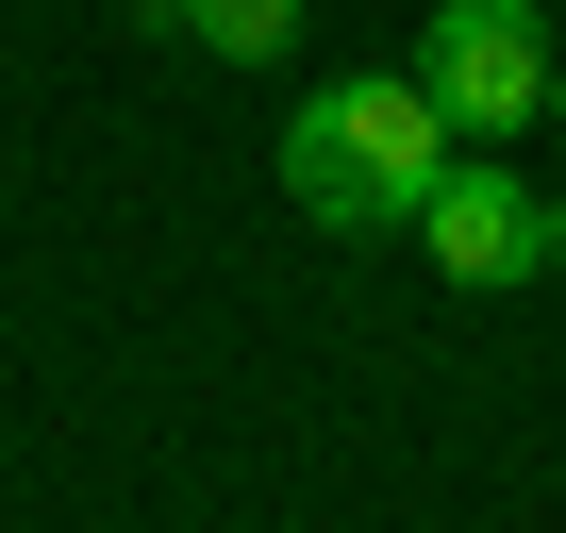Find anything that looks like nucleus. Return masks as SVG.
<instances>
[{"label":"nucleus","instance_id":"423d86ee","mask_svg":"<svg viewBox=\"0 0 566 533\" xmlns=\"http://www.w3.org/2000/svg\"><path fill=\"white\" fill-rule=\"evenodd\" d=\"M549 117H566V67H549Z\"/></svg>","mask_w":566,"mask_h":533},{"label":"nucleus","instance_id":"20e7f679","mask_svg":"<svg viewBox=\"0 0 566 533\" xmlns=\"http://www.w3.org/2000/svg\"><path fill=\"white\" fill-rule=\"evenodd\" d=\"M301 18H317V0H167V34L217 51V67H283V51H301Z\"/></svg>","mask_w":566,"mask_h":533},{"label":"nucleus","instance_id":"f03ea898","mask_svg":"<svg viewBox=\"0 0 566 533\" xmlns=\"http://www.w3.org/2000/svg\"><path fill=\"white\" fill-rule=\"evenodd\" d=\"M549 18H533V0H433V18H417V84L450 101V134H533L549 117Z\"/></svg>","mask_w":566,"mask_h":533},{"label":"nucleus","instance_id":"7ed1b4c3","mask_svg":"<svg viewBox=\"0 0 566 533\" xmlns=\"http://www.w3.org/2000/svg\"><path fill=\"white\" fill-rule=\"evenodd\" d=\"M417 250L450 266V284H549V200H533L516 167L450 150V167H433V200H417Z\"/></svg>","mask_w":566,"mask_h":533},{"label":"nucleus","instance_id":"39448f33","mask_svg":"<svg viewBox=\"0 0 566 533\" xmlns=\"http://www.w3.org/2000/svg\"><path fill=\"white\" fill-rule=\"evenodd\" d=\"M549 284H566V200H549Z\"/></svg>","mask_w":566,"mask_h":533},{"label":"nucleus","instance_id":"f257e3e1","mask_svg":"<svg viewBox=\"0 0 566 533\" xmlns=\"http://www.w3.org/2000/svg\"><path fill=\"white\" fill-rule=\"evenodd\" d=\"M433 167H450V101L417 67H350V84H317L283 117V200L317 233H400L433 200Z\"/></svg>","mask_w":566,"mask_h":533}]
</instances>
